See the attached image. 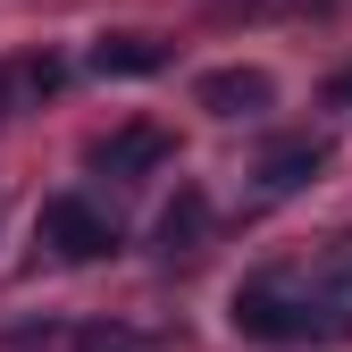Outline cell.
I'll return each mask as SVG.
<instances>
[{"instance_id":"cell-8","label":"cell","mask_w":352,"mask_h":352,"mask_svg":"<svg viewBox=\"0 0 352 352\" xmlns=\"http://www.w3.org/2000/svg\"><path fill=\"white\" fill-rule=\"evenodd\" d=\"M201 235H210V193H176L168 210H160V252L168 260H185V252H201Z\"/></svg>"},{"instance_id":"cell-4","label":"cell","mask_w":352,"mask_h":352,"mask_svg":"<svg viewBox=\"0 0 352 352\" xmlns=\"http://www.w3.org/2000/svg\"><path fill=\"white\" fill-rule=\"evenodd\" d=\"M302 311H311V344L352 336V260H336L327 277H302Z\"/></svg>"},{"instance_id":"cell-11","label":"cell","mask_w":352,"mask_h":352,"mask_svg":"<svg viewBox=\"0 0 352 352\" xmlns=\"http://www.w3.org/2000/svg\"><path fill=\"white\" fill-rule=\"evenodd\" d=\"M0 109H9V101H0Z\"/></svg>"},{"instance_id":"cell-2","label":"cell","mask_w":352,"mask_h":352,"mask_svg":"<svg viewBox=\"0 0 352 352\" xmlns=\"http://www.w3.org/2000/svg\"><path fill=\"white\" fill-rule=\"evenodd\" d=\"M34 243L51 260H67V269H84V260H109L118 252V218L101 201H84V193H51L42 218H34Z\"/></svg>"},{"instance_id":"cell-7","label":"cell","mask_w":352,"mask_h":352,"mask_svg":"<svg viewBox=\"0 0 352 352\" xmlns=\"http://www.w3.org/2000/svg\"><path fill=\"white\" fill-rule=\"evenodd\" d=\"M168 59H176V51H168L160 34H143V25H118V34L93 42V67H101V76H160Z\"/></svg>"},{"instance_id":"cell-3","label":"cell","mask_w":352,"mask_h":352,"mask_svg":"<svg viewBox=\"0 0 352 352\" xmlns=\"http://www.w3.org/2000/svg\"><path fill=\"white\" fill-rule=\"evenodd\" d=\"M193 101L210 118H260V109H277V76L269 67H210L193 84Z\"/></svg>"},{"instance_id":"cell-10","label":"cell","mask_w":352,"mask_h":352,"mask_svg":"<svg viewBox=\"0 0 352 352\" xmlns=\"http://www.w3.org/2000/svg\"><path fill=\"white\" fill-rule=\"evenodd\" d=\"M327 101H336V109H352V67H344V76H327Z\"/></svg>"},{"instance_id":"cell-1","label":"cell","mask_w":352,"mask_h":352,"mask_svg":"<svg viewBox=\"0 0 352 352\" xmlns=\"http://www.w3.org/2000/svg\"><path fill=\"white\" fill-rule=\"evenodd\" d=\"M235 336L252 344H311V311H302V277L294 269H260L235 285Z\"/></svg>"},{"instance_id":"cell-5","label":"cell","mask_w":352,"mask_h":352,"mask_svg":"<svg viewBox=\"0 0 352 352\" xmlns=\"http://www.w3.org/2000/svg\"><path fill=\"white\" fill-rule=\"evenodd\" d=\"M93 160L109 168V176H151V168H168L176 160V135H160V126H118V135H101L93 143Z\"/></svg>"},{"instance_id":"cell-6","label":"cell","mask_w":352,"mask_h":352,"mask_svg":"<svg viewBox=\"0 0 352 352\" xmlns=\"http://www.w3.org/2000/svg\"><path fill=\"white\" fill-rule=\"evenodd\" d=\"M319 168H327V143L319 135H285V143L260 151V193H302Z\"/></svg>"},{"instance_id":"cell-9","label":"cell","mask_w":352,"mask_h":352,"mask_svg":"<svg viewBox=\"0 0 352 352\" xmlns=\"http://www.w3.org/2000/svg\"><path fill=\"white\" fill-rule=\"evenodd\" d=\"M76 352H160V336H135V327H84Z\"/></svg>"}]
</instances>
